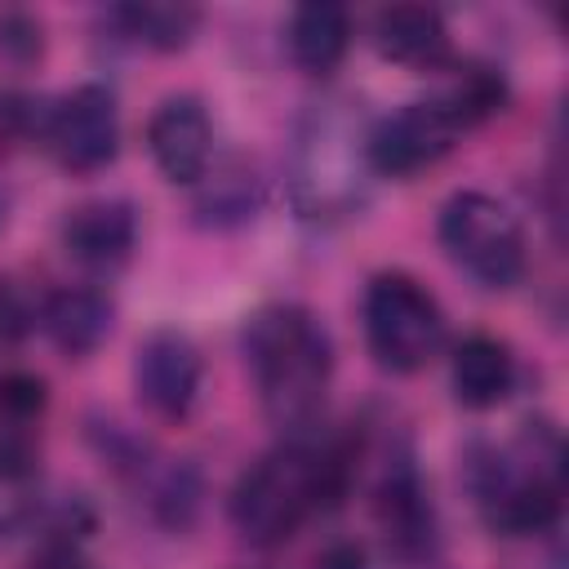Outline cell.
Listing matches in <instances>:
<instances>
[{
    "instance_id": "6da1fadb",
    "label": "cell",
    "mask_w": 569,
    "mask_h": 569,
    "mask_svg": "<svg viewBox=\"0 0 569 569\" xmlns=\"http://www.w3.org/2000/svg\"><path fill=\"white\" fill-rule=\"evenodd\" d=\"M351 480V453L342 445L289 440L249 462L231 489V525L253 547H280L320 507H333Z\"/></svg>"
},
{
    "instance_id": "7a4b0ae2",
    "label": "cell",
    "mask_w": 569,
    "mask_h": 569,
    "mask_svg": "<svg viewBox=\"0 0 569 569\" xmlns=\"http://www.w3.org/2000/svg\"><path fill=\"white\" fill-rule=\"evenodd\" d=\"M244 365L271 422L302 431L320 418L333 378V338L316 311L271 302L244 325Z\"/></svg>"
},
{
    "instance_id": "3957f363",
    "label": "cell",
    "mask_w": 569,
    "mask_h": 569,
    "mask_svg": "<svg viewBox=\"0 0 569 569\" xmlns=\"http://www.w3.org/2000/svg\"><path fill=\"white\" fill-rule=\"evenodd\" d=\"M365 133L369 124H360L347 102H325L307 116L293 151V196L307 218H347L365 200Z\"/></svg>"
},
{
    "instance_id": "277c9868",
    "label": "cell",
    "mask_w": 569,
    "mask_h": 569,
    "mask_svg": "<svg viewBox=\"0 0 569 569\" xmlns=\"http://www.w3.org/2000/svg\"><path fill=\"white\" fill-rule=\"evenodd\" d=\"M476 498L489 529L507 538L542 533L560 520V445L556 431L542 440H525V453H489L476 462Z\"/></svg>"
},
{
    "instance_id": "5b68a950",
    "label": "cell",
    "mask_w": 569,
    "mask_h": 569,
    "mask_svg": "<svg viewBox=\"0 0 569 569\" xmlns=\"http://www.w3.org/2000/svg\"><path fill=\"white\" fill-rule=\"evenodd\" d=\"M365 342L391 373H418L445 342L436 293L409 271H382L365 289Z\"/></svg>"
},
{
    "instance_id": "8992f818",
    "label": "cell",
    "mask_w": 569,
    "mask_h": 569,
    "mask_svg": "<svg viewBox=\"0 0 569 569\" xmlns=\"http://www.w3.org/2000/svg\"><path fill=\"white\" fill-rule=\"evenodd\" d=\"M440 244L485 289H511L529 262L520 218L489 191H458L445 200Z\"/></svg>"
},
{
    "instance_id": "52a82bcc",
    "label": "cell",
    "mask_w": 569,
    "mask_h": 569,
    "mask_svg": "<svg viewBox=\"0 0 569 569\" xmlns=\"http://www.w3.org/2000/svg\"><path fill=\"white\" fill-rule=\"evenodd\" d=\"M44 142L67 173H98L120 151V107L107 84L62 93L44 116Z\"/></svg>"
},
{
    "instance_id": "ba28073f",
    "label": "cell",
    "mask_w": 569,
    "mask_h": 569,
    "mask_svg": "<svg viewBox=\"0 0 569 569\" xmlns=\"http://www.w3.org/2000/svg\"><path fill=\"white\" fill-rule=\"evenodd\" d=\"M458 124L427 98V102H405L400 111L382 116L365 133V160L373 178H413L445 160L458 142Z\"/></svg>"
},
{
    "instance_id": "9c48e42d",
    "label": "cell",
    "mask_w": 569,
    "mask_h": 569,
    "mask_svg": "<svg viewBox=\"0 0 569 569\" xmlns=\"http://www.w3.org/2000/svg\"><path fill=\"white\" fill-rule=\"evenodd\" d=\"M200 382H204V360H200V347L187 333L156 329L138 342V351H133V391H138L147 413H156L164 422H182L200 400Z\"/></svg>"
},
{
    "instance_id": "30bf717a",
    "label": "cell",
    "mask_w": 569,
    "mask_h": 569,
    "mask_svg": "<svg viewBox=\"0 0 569 569\" xmlns=\"http://www.w3.org/2000/svg\"><path fill=\"white\" fill-rule=\"evenodd\" d=\"M147 151L169 182H200L213 160V120L200 98L173 93L147 120Z\"/></svg>"
},
{
    "instance_id": "8fae6325",
    "label": "cell",
    "mask_w": 569,
    "mask_h": 569,
    "mask_svg": "<svg viewBox=\"0 0 569 569\" xmlns=\"http://www.w3.org/2000/svg\"><path fill=\"white\" fill-rule=\"evenodd\" d=\"M62 249L89 271H120L138 249V213L129 200L76 204L62 222Z\"/></svg>"
},
{
    "instance_id": "7c38bea8",
    "label": "cell",
    "mask_w": 569,
    "mask_h": 569,
    "mask_svg": "<svg viewBox=\"0 0 569 569\" xmlns=\"http://www.w3.org/2000/svg\"><path fill=\"white\" fill-rule=\"evenodd\" d=\"M378 525L387 533V547L400 560H422L436 547V516H431V498L413 471L409 458L391 462L378 480V498H373Z\"/></svg>"
},
{
    "instance_id": "4fadbf2b",
    "label": "cell",
    "mask_w": 569,
    "mask_h": 569,
    "mask_svg": "<svg viewBox=\"0 0 569 569\" xmlns=\"http://www.w3.org/2000/svg\"><path fill=\"white\" fill-rule=\"evenodd\" d=\"M373 44L387 62L431 71L449 58V27L431 4H387L373 13Z\"/></svg>"
},
{
    "instance_id": "5bb4252c",
    "label": "cell",
    "mask_w": 569,
    "mask_h": 569,
    "mask_svg": "<svg viewBox=\"0 0 569 569\" xmlns=\"http://www.w3.org/2000/svg\"><path fill=\"white\" fill-rule=\"evenodd\" d=\"M449 382H453L458 405H467V409H493L516 387V356L493 333H467L453 347Z\"/></svg>"
},
{
    "instance_id": "9a60e30c",
    "label": "cell",
    "mask_w": 569,
    "mask_h": 569,
    "mask_svg": "<svg viewBox=\"0 0 569 569\" xmlns=\"http://www.w3.org/2000/svg\"><path fill=\"white\" fill-rule=\"evenodd\" d=\"M111 302H107V293H98V289H84V284H67V289H53L44 302H40V311H36V320L44 325V333H49V342L62 351V356H89V351H98L102 342H107V333H111Z\"/></svg>"
},
{
    "instance_id": "2e32d148",
    "label": "cell",
    "mask_w": 569,
    "mask_h": 569,
    "mask_svg": "<svg viewBox=\"0 0 569 569\" xmlns=\"http://www.w3.org/2000/svg\"><path fill=\"white\" fill-rule=\"evenodd\" d=\"M284 44H289V58L311 71V76H329L347 49H351V13L342 4H298L289 13V27H284Z\"/></svg>"
},
{
    "instance_id": "e0dca14e",
    "label": "cell",
    "mask_w": 569,
    "mask_h": 569,
    "mask_svg": "<svg viewBox=\"0 0 569 569\" xmlns=\"http://www.w3.org/2000/svg\"><path fill=\"white\" fill-rule=\"evenodd\" d=\"M431 102L467 133L471 124H480V120H489V116L502 111L507 80L493 67H485V62H462V67H453V76L440 84V93Z\"/></svg>"
},
{
    "instance_id": "ac0fdd59",
    "label": "cell",
    "mask_w": 569,
    "mask_h": 569,
    "mask_svg": "<svg viewBox=\"0 0 569 569\" xmlns=\"http://www.w3.org/2000/svg\"><path fill=\"white\" fill-rule=\"evenodd\" d=\"M111 22L129 40H138L147 49H160V53H173V49L191 44V36L200 27V9H191V4H164V0H142V4L111 9Z\"/></svg>"
},
{
    "instance_id": "d6986e66",
    "label": "cell",
    "mask_w": 569,
    "mask_h": 569,
    "mask_svg": "<svg viewBox=\"0 0 569 569\" xmlns=\"http://www.w3.org/2000/svg\"><path fill=\"white\" fill-rule=\"evenodd\" d=\"M31 325H36L31 298H27L9 276H0V347L22 342V338L31 333Z\"/></svg>"
},
{
    "instance_id": "ffe728a7",
    "label": "cell",
    "mask_w": 569,
    "mask_h": 569,
    "mask_svg": "<svg viewBox=\"0 0 569 569\" xmlns=\"http://www.w3.org/2000/svg\"><path fill=\"white\" fill-rule=\"evenodd\" d=\"M31 133V102L18 98L13 89H0V151L22 142Z\"/></svg>"
},
{
    "instance_id": "44dd1931",
    "label": "cell",
    "mask_w": 569,
    "mask_h": 569,
    "mask_svg": "<svg viewBox=\"0 0 569 569\" xmlns=\"http://www.w3.org/2000/svg\"><path fill=\"white\" fill-rule=\"evenodd\" d=\"M0 49H9L18 58L40 53V22L27 18V13H4L0 18Z\"/></svg>"
},
{
    "instance_id": "7402d4cb",
    "label": "cell",
    "mask_w": 569,
    "mask_h": 569,
    "mask_svg": "<svg viewBox=\"0 0 569 569\" xmlns=\"http://www.w3.org/2000/svg\"><path fill=\"white\" fill-rule=\"evenodd\" d=\"M36 569H89L71 547H53V551H44L40 560H36Z\"/></svg>"
},
{
    "instance_id": "603a6c76",
    "label": "cell",
    "mask_w": 569,
    "mask_h": 569,
    "mask_svg": "<svg viewBox=\"0 0 569 569\" xmlns=\"http://www.w3.org/2000/svg\"><path fill=\"white\" fill-rule=\"evenodd\" d=\"M320 569H365V556H360V547H338L320 560Z\"/></svg>"
},
{
    "instance_id": "cb8c5ba5",
    "label": "cell",
    "mask_w": 569,
    "mask_h": 569,
    "mask_svg": "<svg viewBox=\"0 0 569 569\" xmlns=\"http://www.w3.org/2000/svg\"><path fill=\"white\" fill-rule=\"evenodd\" d=\"M0 213H4V200H0Z\"/></svg>"
}]
</instances>
